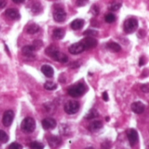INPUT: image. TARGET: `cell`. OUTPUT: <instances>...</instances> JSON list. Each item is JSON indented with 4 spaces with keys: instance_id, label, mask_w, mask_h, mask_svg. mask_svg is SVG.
Returning a JSON list of instances; mask_svg holds the SVG:
<instances>
[{
    "instance_id": "1",
    "label": "cell",
    "mask_w": 149,
    "mask_h": 149,
    "mask_svg": "<svg viewBox=\"0 0 149 149\" xmlns=\"http://www.w3.org/2000/svg\"><path fill=\"white\" fill-rule=\"evenodd\" d=\"M45 53L46 55H48L49 57H51L52 59L61 62V63H66L68 61V57L60 52L59 50L58 49V47H56L55 45H50L45 49Z\"/></svg>"
},
{
    "instance_id": "5",
    "label": "cell",
    "mask_w": 149,
    "mask_h": 149,
    "mask_svg": "<svg viewBox=\"0 0 149 149\" xmlns=\"http://www.w3.org/2000/svg\"><path fill=\"white\" fill-rule=\"evenodd\" d=\"M138 28V20L136 18L131 17L125 21L124 23V31L127 33H133Z\"/></svg>"
},
{
    "instance_id": "37",
    "label": "cell",
    "mask_w": 149,
    "mask_h": 149,
    "mask_svg": "<svg viewBox=\"0 0 149 149\" xmlns=\"http://www.w3.org/2000/svg\"><path fill=\"white\" fill-rule=\"evenodd\" d=\"M141 90L144 92V93H148V85H143L141 86Z\"/></svg>"
},
{
    "instance_id": "17",
    "label": "cell",
    "mask_w": 149,
    "mask_h": 149,
    "mask_svg": "<svg viewBox=\"0 0 149 149\" xmlns=\"http://www.w3.org/2000/svg\"><path fill=\"white\" fill-rule=\"evenodd\" d=\"M84 24H85V21L83 19H80V18H78V19H75L73 20L72 23H71V28L74 31H77V30H79L81 29L83 26H84Z\"/></svg>"
},
{
    "instance_id": "9",
    "label": "cell",
    "mask_w": 149,
    "mask_h": 149,
    "mask_svg": "<svg viewBox=\"0 0 149 149\" xmlns=\"http://www.w3.org/2000/svg\"><path fill=\"white\" fill-rule=\"evenodd\" d=\"M13 119H14V113L11 110H8L3 113L2 122L4 127H10L12 124Z\"/></svg>"
},
{
    "instance_id": "4",
    "label": "cell",
    "mask_w": 149,
    "mask_h": 149,
    "mask_svg": "<svg viewBox=\"0 0 149 149\" xmlns=\"http://www.w3.org/2000/svg\"><path fill=\"white\" fill-rule=\"evenodd\" d=\"M79 109V103L76 100H69L65 104L64 110L67 114H75Z\"/></svg>"
},
{
    "instance_id": "29",
    "label": "cell",
    "mask_w": 149,
    "mask_h": 149,
    "mask_svg": "<svg viewBox=\"0 0 149 149\" xmlns=\"http://www.w3.org/2000/svg\"><path fill=\"white\" fill-rule=\"evenodd\" d=\"M111 147H112V144L109 141H105L101 146H100V149H111Z\"/></svg>"
},
{
    "instance_id": "25",
    "label": "cell",
    "mask_w": 149,
    "mask_h": 149,
    "mask_svg": "<svg viewBox=\"0 0 149 149\" xmlns=\"http://www.w3.org/2000/svg\"><path fill=\"white\" fill-rule=\"evenodd\" d=\"M8 141H9V136H8V134H7L4 131L0 130V142H1V143H6Z\"/></svg>"
},
{
    "instance_id": "38",
    "label": "cell",
    "mask_w": 149,
    "mask_h": 149,
    "mask_svg": "<svg viewBox=\"0 0 149 149\" xmlns=\"http://www.w3.org/2000/svg\"><path fill=\"white\" fill-rule=\"evenodd\" d=\"M12 1L16 3H23L24 0H12Z\"/></svg>"
},
{
    "instance_id": "34",
    "label": "cell",
    "mask_w": 149,
    "mask_h": 149,
    "mask_svg": "<svg viewBox=\"0 0 149 149\" xmlns=\"http://www.w3.org/2000/svg\"><path fill=\"white\" fill-rule=\"evenodd\" d=\"M7 4V2L6 0H0V9H3L6 6Z\"/></svg>"
},
{
    "instance_id": "13",
    "label": "cell",
    "mask_w": 149,
    "mask_h": 149,
    "mask_svg": "<svg viewBox=\"0 0 149 149\" xmlns=\"http://www.w3.org/2000/svg\"><path fill=\"white\" fill-rule=\"evenodd\" d=\"M131 108H132V111L134 113H135L137 114H141V113H142L145 111V105L142 102L136 101V102L132 104Z\"/></svg>"
},
{
    "instance_id": "22",
    "label": "cell",
    "mask_w": 149,
    "mask_h": 149,
    "mask_svg": "<svg viewBox=\"0 0 149 149\" xmlns=\"http://www.w3.org/2000/svg\"><path fill=\"white\" fill-rule=\"evenodd\" d=\"M99 116V113L96 109H92L89 111V113L86 114V119L87 120H93V119H95Z\"/></svg>"
},
{
    "instance_id": "14",
    "label": "cell",
    "mask_w": 149,
    "mask_h": 149,
    "mask_svg": "<svg viewBox=\"0 0 149 149\" xmlns=\"http://www.w3.org/2000/svg\"><path fill=\"white\" fill-rule=\"evenodd\" d=\"M35 50L32 45H25L22 48V53L26 58H34L35 56Z\"/></svg>"
},
{
    "instance_id": "15",
    "label": "cell",
    "mask_w": 149,
    "mask_h": 149,
    "mask_svg": "<svg viewBox=\"0 0 149 149\" xmlns=\"http://www.w3.org/2000/svg\"><path fill=\"white\" fill-rule=\"evenodd\" d=\"M5 15L10 18V19H13V20H17V19H19L20 18V13L18 12L17 10L14 9V8H11V9H8L6 11H5Z\"/></svg>"
},
{
    "instance_id": "11",
    "label": "cell",
    "mask_w": 149,
    "mask_h": 149,
    "mask_svg": "<svg viewBox=\"0 0 149 149\" xmlns=\"http://www.w3.org/2000/svg\"><path fill=\"white\" fill-rule=\"evenodd\" d=\"M85 51L84 49V46L82 45V44L79 42V43H75V44H72L70 47H69V52L70 53L73 54V55H77V54H79L81 52H83Z\"/></svg>"
},
{
    "instance_id": "18",
    "label": "cell",
    "mask_w": 149,
    "mask_h": 149,
    "mask_svg": "<svg viewBox=\"0 0 149 149\" xmlns=\"http://www.w3.org/2000/svg\"><path fill=\"white\" fill-rule=\"evenodd\" d=\"M102 127H103V124H102L101 121L95 120V121L92 122V123L89 125L88 129H89V131H91V132H97V131H99Z\"/></svg>"
},
{
    "instance_id": "27",
    "label": "cell",
    "mask_w": 149,
    "mask_h": 149,
    "mask_svg": "<svg viewBox=\"0 0 149 149\" xmlns=\"http://www.w3.org/2000/svg\"><path fill=\"white\" fill-rule=\"evenodd\" d=\"M105 21L107 23H109V24L113 23L115 21V16L113 13H108L105 16Z\"/></svg>"
},
{
    "instance_id": "35",
    "label": "cell",
    "mask_w": 149,
    "mask_h": 149,
    "mask_svg": "<svg viewBox=\"0 0 149 149\" xmlns=\"http://www.w3.org/2000/svg\"><path fill=\"white\" fill-rule=\"evenodd\" d=\"M145 64H146V59H145L144 57H141V58H140V63H139V65H140V66H142V65H144Z\"/></svg>"
},
{
    "instance_id": "16",
    "label": "cell",
    "mask_w": 149,
    "mask_h": 149,
    "mask_svg": "<svg viewBox=\"0 0 149 149\" xmlns=\"http://www.w3.org/2000/svg\"><path fill=\"white\" fill-rule=\"evenodd\" d=\"M41 72H43V74L48 78H52L54 74V71L53 68L48 65H45L41 67Z\"/></svg>"
},
{
    "instance_id": "32",
    "label": "cell",
    "mask_w": 149,
    "mask_h": 149,
    "mask_svg": "<svg viewBox=\"0 0 149 149\" xmlns=\"http://www.w3.org/2000/svg\"><path fill=\"white\" fill-rule=\"evenodd\" d=\"M87 2H88V0H78L76 3L78 6H84L85 4H86Z\"/></svg>"
},
{
    "instance_id": "40",
    "label": "cell",
    "mask_w": 149,
    "mask_h": 149,
    "mask_svg": "<svg viewBox=\"0 0 149 149\" xmlns=\"http://www.w3.org/2000/svg\"><path fill=\"white\" fill-rule=\"evenodd\" d=\"M106 120H107V121H109V117H107V118H106Z\"/></svg>"
},
{
    "instance_id": "19",
    "label": "cell",
    "mask_w": 149,
    "mask_h": 149,
    "mask_svg": "<svg viewBox=\"0 0 149 149\" xmlns=\"http://www.w3.org/2000/svg\"><path fill=\"white\" fill-rule=\"evenodd\" d=\"M107 48L108 50H110L113 52H119L121 50V47L119 44L115 43V42H109L107 45Z\"/></svg>"
},
{
    "instance_id": "26",
    "label": "cell",
    "mask_w": 149,
    "mask_h": 149,
    "mask_svg": "<svg viewBox=\"0 0 149 149\" xmlns=\"http://www.w3.org/2000/svg\"><path fill=\"white\" fill-rule=\"evenodd\" d=\"M83 35L86 37H95L98 35V31L95 30H86L83 32Z\"/></svg>"
},
{
    "instance_id": "3",
    "label": "cell",
    "mask_w": 149,
    "mask_h": 149,
    "mask_svg": "<svg viewBox=\"0 0 149 149\" xmlns=\"http://www.w3.org/2000/svg\"><path fill=\"white\" fill-rule=\"evenodd\" d=\"M35 127H36V122L31 117H27L24 119V120L21 123V129L24 133H28V134L32 133L35 130Z\"/></svg>"
},
{
    "instance_id": "7",
    "label": "cell",
    "mask_w": 149,
    "mask_h": 149,
    "mask_svg": "<svg viewBox=\"0 0 149 149\" xmlns=\"http://www.w3.org/2000/svg\"><path fill=\"white\" fill-rule=\"evenodd\" d=\"M53 18L56 22H64L66 18V13L64 9L61 7L56 8L53 11Z\"/></svg>"
},
{
    "instance_id": "21",
    "label": "cell",
    "mask_w": 149,
    "mask_h": 149,
    "mask_svg": "<svg viewBox=\"0 0 149 149\" xmlns=\"http://www.w3.org/2000/svg\"><path fill=\"white\" fill-rule=\"evenodd\" d=\"M39 26L38 25V24H30V25H28V27L26 28V31H27V33H29V34H35V33H37L38 31H39Z\"/></svg>"
},
{
    "instance_id": "30",
    "label": "cell",
    "mask_w": 149,
    "mask_h": 149,
    "mask_svg": "<svg viewBox=\"0 0 149 149\" xmlns=\"http://www.w3.org/2000/svg\"><path fill=\"white\" fill-rule=\"evenodd\" d=\"M22 148H23V147H22L20 144L17 143V142H13V143H11V144L9 146V149H22Z\"/></svg>"
},
{
    "instance_id": "10",
    "label": "cell",
    "mask_w": 149,
    "mask_h": 149,
    "mask_svg": "<svg viewBox=\"0 0 149 149\" xmlns=\"http://www.w3.org/2000/svg\"><path fill=\"white\" fill-rule=\"evenodd\" d=\"M42 126L45 130H51L54 129L57 126L56 120L52 118H46L42 120Z\"/></svg>"
},
{
    "instance_id": "2",
    "label": "cell",
    "mask_w": 149,
    "mask_h": 149,
    "mask_svg": "<svg viewBox=\"0 0 149 149\" xmlns=\"http://www.w3.org/2000/svg\"><path fill=\"white\" fill-rule=\"evenodd\" d=\"M86 88L85 85L82 83H78V84L71 86L70 88H68L67 93L72 98H79V97L82 96L86 93Z\"/></svg>"
},
{
    "instance_id": "28",
    "label": "cell",
    "mask_w": 149,
    "mask_h": 149,
    "mask_svg": "<svg viewBox=\"0 0 149 149\" xmlns=\"http://www.w3.org/2000/svg\"><path fill=\"white\" fill-rule=\"evenodd\" d=\"M42 45H43V42H42L41 40H35V41L33 42L32 47H33L34 50L36 51V50L40 49V48L42 47Z\"/></svg>"
},
{
    "instance_id": "23",
    "label": "cell",
    "mask_w": 149,
    "mask_h": 149,
    "mask_svg": "<svg viewBox=\"0 0 149 149\" xmlns=\"http://www.w3.org/2000/svg\"><path fill=\"white\" fill-rule=\"evenodd\" d=\"M44 87H45L46 90L52 91V90H55V89H57L58 86H57L55 83L52 82V81H47V82H45V85H44Z\"/></svg>"
},
{
    "instance_id": "24",
    "label": "cell",
    "mask_w": 149,
    "mask_h": 149,
    "mask_svg": "<svg viewBox=\"0 0 149 149\" xmlns=\"http://www.w3.org/2000/svg\"><path fill=\"white\" fill-rule=\"evenodd\" d=\"M31 149H44V145L38 141H33L29 145Z\"/></svg>"
},
{
    "instance_id": "12",
    "label": "cell",
    "mask_w": 149,
    "mask_h": 149,
    "mask_svg": "<svg viewBox=\"0 0 149 149\" xmlns=\"http://www.w3.org/2000/svg\"><path fill=\"white\" fill-rule=\"evenodd\" d=\"M47 141H48L49 146H50L52 148L54 149L58 148L61 145V143H62L60 138H58V136H54V135L49 136V137L47 138Z\"/></svg>"
},
{
    "instance_id": "39",
    "label": "cell",
    "mask_w": 149,
    "mask_h": 149,
    "mask_svg": "<svg viewBox=\"0 0 149 149\" xmlns=\"http://www.w3.org/2000/svg\"><path fill=\"white\" fill-rule=\"evenodd\" d=\"M85 149H95L94 148H92V147H90V148H86Z\"/></svg>"
},
{
    "instance_id": "33",
    "label": "cell",
    "mask_w": 149,
    "mask_h": 149,
    "mask_svg": "<svg viewBox=\"0 0 149 149\" xmlns=\"http://www.w3.org/2000/svg\"><path fill=\"white\" fill-rule=\"evenodd\" d=\"M92 11H93V13L94 15H97L99 13V8H98V6L97 5H93L92 7Z\"/></svg>"
},
{
    "instance_id": "36",
    "label": "cell",
    "mask_w": 149,
    "mask_h": 149,
    "mask_svg": "<svg viewBox=\"0 0 149 149\" xmlns=\"http://www.w3.org/2000/svg\"><path fill=\"white\" fill-rule=\"evenodd\" d=\"M102 98H103V100H104L105 101H108L109 98H108V94H107V92H104V93H103Z\"/></svg>"
},
{
    "instance_id": "8",
    "label": "cell",
    "mask_w": 149,
    "mask_h": 149,
    "mask_svg": "<svg viewBox=\"0 0 149 149\" xmlns=\"http://www.w3.org/2000/svg\"><path fill=\"white\" fill-rule=\"evenodd\" d=\"M127 136L131 146H134L135 144H137L139 141V135L135 129H133V128L128 129L127 131Z\"/></svg>"
},
{
    "instance_id": "31",
    "label": "cell",
    "mask_w": 149,
    "mask_h": 149,
    "mask_svg": "<svg viewBox=\"0 0 149 149\" xmlns=\"http://www.w3.org/2000/svg\"><path fill=\"white\" fill-rule=\"evenodd\" d=\"M121 6V3H113L111 7H110V10H117L120 8Z\"/></svg>"
},
{
    "instance_id": "20",
    "label": "cell",
    "mask_w": 149,
    "mask_h": 149,
    "mask_svg": "<svg viewBox=\"0 0 149 149\" xmlns=\"http://www.w3.org/2000/svg\"><path fill=\"white\" fill-rule=\"evenodd\" d=\"M65 36V31L62 28H56L53 31V37L56 39H62Z\"/></svg>"
},
{
    "instance_id": "6",
    "label": "cell",
    "mask_w": 149,
    "mask_h": 149,
    "mask_svg": "<svg viewBox=\"0 0 149 149\" xmlns=\"http://www.w3.org/2000/svg\"><path fill=\"white\" fill-rule=\"evenodd\" d=\"M80 43L84 46L85 50L93 49V48H95L98 45V41L94 38H93V37H86Z\"/></svg>"
}]
</instances>
